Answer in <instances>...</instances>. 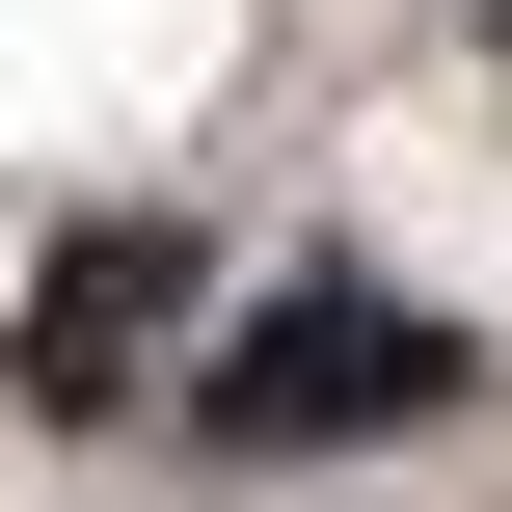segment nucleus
Returning a JSON list of instances; mask_svg holds the SVG:
<instances>
[{
	"label": "nucleus",
	"mask_w": 512,
	"mask_h": 512,
	"mask_svg": "<svg viewBox=\"0 0 512 512\" xmlns=\"http://www.w3.org/2000/svg\"><path fill=\"white\" fill-rule=\"evenodd\" d=\"M459 378H486V351H459L432 297H378V270H297V297H243V324H216V378H189V405H216L243 459H378V432H432Z\"/></svg>",
	"instance_id": "f257e3e1"
},
{
	"label": "nucleus",
	"mask_w": 512,
	"mask_h": 512,
	"mask_svg": "<svg viewBox=\"0 0 512 512\" xmlns=\"http://www.w3.org/2000/svg\"><path fill=\"white\" fill-rule=\"evenodd\" d=\"M162 324H189V243H162V216H108V243H54V270H27V351H0V378H27L54 432H108V405L162 378Z\"/></svg>",
	"instance_id": "f03ea898"
}]
</instances>
